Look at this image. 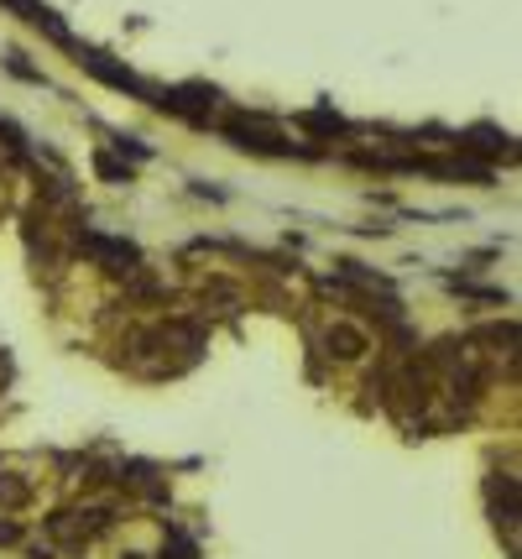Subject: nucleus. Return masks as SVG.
<instances>
[{
	"label": "nucleus",
	"instance_id": "1",
	"mask_svg": "<svg viewBox=\"0 0 522 559\" xmlns=\"http://www.w3.org/2000/svg\"><path fill=\"white\" fill-rule=\"evenodd\" d=\"M324 340H330V351L340 355V361H355V355L366 351V334L355 330V324H334V330L324 334Z\"/></svg>",
	"mask_w": 522,
	"mask_h": 559
}]
</instances>
